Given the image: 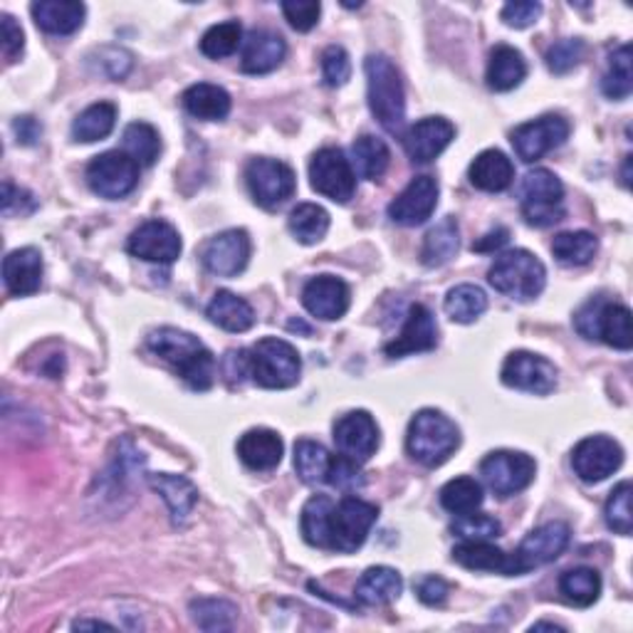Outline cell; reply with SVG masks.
I'll list each match as a JSON object with an SVG mask.
<instances>
[{"instance_id":"1","label":"cell","mask_w":633,"mask_h":633,"mask_svg":"<svg viewBox=\"0 0 633 633\" xmlns=\"http://www.w3.org/2000/svg\"><path fill=\"white\" fill-rule=\"evenodd\" d=\"M376 520L379 508L374 502L361 498H341L335 502L327 495H315L305 502L299 527L307 545L351 555L364 545Z\"/></svg>"},{"instance_id":"2","label":"cell","mask_w":633,"mask_h":633,"mask_svg":"<svg viewBox=\"0 0 633 633\" xmlns=\"http://www.w3.org/2000/svg\"><path fill=\"white\" fill-rule=\"evenodd\" d=\"M146 347L176 371L190 389L208 391L216 381V359L198 337L176 327H159L146 339Z\"/></svg>"},{"instance_id":"3","label":"cell","mask_w":633,"mask_h":633,"mask_svg":"<svg viewBox=\"0 0 633 633\" xmlns=\"http://www.w3.org/2000/svg\"><path fill=\"white\" fill-rule=\"evenodd\" d=\"M369 109L389 134L404 137L406 92L399 67L386 55H369L364 63Z\"/></svg>"},{"instance_id":"4","label":"cell","mask_w":633,"mask_h":633,"mask_svg":"<svg viewBox=\"0 0 633 633\" xmlns=\"http://www.w3.org/2000/svg\"><path fill=\"white\" fill-rule=\"evenodd\" d=\"M460 446V430L446 414L436 408H424L411 418L406 450L416 463L438 468L456 454Z\"/></svg>"},{"instance_id":"5","label":"cell","mask_w":633,"mask_h":633,"mask_svg":"<svg viewBox=\"0 0 633 633\" xmlns=\"http://www.w3.org/2000/svg\"><path fill=\"white\" fill-rule=\"evenodd\" d=\"M488 280L500 295L517 299V303H530V299H535L545 290L547 268L535 253L517 248L508 250V253H502L495 260Z\"/></svg>"},{"instance_id":"6","label":"cell","mask_w":633,"mask_h":633,"mask_svg":"<svg viewBox=\"0 0 633 633\" xmlns=\"http://www.w3.org/2000/svg\"><path fill=\"white\" fill-rule=\"evenodd\" d=\"M248 376L263 389H290L299 381L303 359L285 339L265 337L255 347L245 349Z\"/></svg>"},{"instance_id":"7","label":"cell","mask_w":633,"mask_h":633,"mask_svg":"<svg viewBox=\"0 0 633 633\" xmlns=\"http://www.w3.org/2000/svg\"><path fill=\"white\" fill-rule=\"evenodd\" d=\"M522 198V218L527 226L535 228H549L565 220V186L561 181L552 174L549 168H535L522 178L520 186Z\"/></svg>"},{"instance_id":"8","label":"cell","mask_w":633,"mask_h":633,"mask_svg":"<svg viewBox=\"0 0 633 633\" xmlns=\"http://www.w3.org/2000/svg\"><path fill=\"white\" fill-rule=\"evenodd\" d=\"M537 463L520 450H492L480 463V476L498 498H512L532 485Z\"/></svg>"},{"instance_id":"9","label":"cell","mask_w":633,"mask_h":633,"mask_svg":"<svg viewBox=\"0 0 633 633\" xmlns=\"http://www.w3.org/2000/svg\"><path fill=\"white\" fill-rule=\"evenodd\" d=\"M309 184L335 204H349L357 194V174L341 149L327 146L309 161Z\"/></svg>"},{"instance_id":"10","label":"cell","mask_w":633,"mask_h":633,"mask_svg":"<svg viewBox=\"0 0 633 633\" xmlns=\"http://www.w3.org/2000/svg\"><path fill=\"white\" fill-rule=\"evenodd\" d=\"M245 184L258 206L273 210L295 196V171L285 161L253 159L245 166Z\"/></svg>"},{"instance_id":"11","label":"cell","mask_w":633,"mask_h":633,"mask_svg":"<svg viewBox=\"0 0 633 633\" xmlns=\"http://www.w3.org/2000/svg\"><path fill=\"white\" fill-rule=\"evenodd\" d=\"M87 184L97 196L119 200L139 184V164L127 152H105L89 161Z\"/></svg>"},{"instance_id":"12","label":"cell","mask_w":633,"mask_h":633,"mask_svg":"<svg viewBox=\"0 0 633 633\" xmlns=\"http://www.w3.org/2000/svg\"><path fill=\"white\" fill-rule=\"evenodd\" d=\"M571 530L567 522H547L520 542L517 552H512V565H515V577L527 575V571L545 567L555 561L561 552L569 547Z\"/></svg>"},{"instance_id":"13","label":"cell","mask_w":633,"mask_h":633,"mask_svg":"<svg viewBox=\"0 0 633 633\" xmlns=\"http://www.w3.org/2000/svg\"><path fill=\"white\" fill-rule=\"evenodd\" d=\"M502 384L527 394L547 396L557 389V367L532 351H512L502 364Z\"/></svg>"},{"instance_id":"14","label":"cell","mask_w":633,"mask_h":633,"mask_svg":"<svg viewBox=\"0 0 633 633\" xmlns=\"http://www.w3.org/2000/svg\"><path fill=\"white\" fill-rule=\"evenodd\" d=\"M621 463H624V448L609 436H589L579 440L577 448L571 450V468H575L579 480L589 482V485L614 476Z\"/></svg>"},{"instance_id":"15","label":"cell","mask_w":633,"mask_h":633,"mask_svg":"<svg viewBox=\"0 0 633 633\" xmlns=\"http://www.w3.org/2000/svg\"><path fill=\"white\" fill-rule=\"evenodd\" d=\"M569 139V122L559 114H545L535 119V122L520 124L515 132H512V146H515V154L532 164V161L542 159L549 152H555Z\"/></svg>"},{"instance_id":"16","label":"cell","mask_w":633,"mask_h":633,"mask_svg":"<svg viewBox=\"0 0 633 633\" xmlns=\"http://www.w3.org/2000/svg\"><path fill=\"white\" fill-rule=\"evenodd\" d=\"M127 250L139 260H146V263H159V265H171L176 263L184 243H181L178 230L166 223V220H146V223L139 226L132 236L127 240Z\"/></svg>"},{"instance_id":"17","label":"cell","mask_w":633,"mask_h":633,"mask_svg":"<svg viewBox=\"0 0 633 633\" xmlns=\"http://www.w3.org/2000/svg\"><path fill=\"white\" fill-rule=\"evenodd\" d=\"M250 260V236L243 228L223 230L208 240L200 250V263L210 275L236 277L243 273Z\"/></svg>"},{"instance_id":"18","label":"cell","mask_w":633,"mask_h":633,"mask_svg":"<svg viewBox=\"0 0 633 633\" xmlns=\"http://www.w3.org/2000/svg\"><path fill=\"white\" fill-rule=\"evenodd\" d=\"M438 206V181L434 176H416L389 204V218L399 226L416 228L434 216Z\"/></svg>"},{"instance_id":"19","label":"cell","mask_w":633,"mask_h":633,"mask_svg":"<svg viewBox=\"0 0 633 633\" xmlns=\"http://www.w3.org/2000/svg\"><path fill=\"white\" fill-rule=\"evenodd\" d=\"M335 444L341 456L364 463L379 448V426L367 411H349L335 424Z\"/></svg>"},{"instance_id":"20","label":"cell","mask_w":633,"mask_h":633,"mask_svg":"<svg viewBox=\"0 0 633 633\" xmlns=\"http://www.w3.org/2000/svg\"><path fill=\"white\" fill-rule=\"evenodd\" d=\"M404 149L414 164H430L456 139V127L446 117H426L404 132Z\"/></svg>"},{"instance_id":"21","label":"cell","mask_w":633,"mask_h":633,"mask_svg":"<svg viewBox=\"0 0 633 633\" xmlns=\"http://www.w3.org/2000/svg\"><path fill=\"white\" fill-rule=\"evenodd\" d=\"M349 303V285L335 275H317L303 287V305L307 313L317 319H341L347 315Z\"/></svg>"},{"instance_id":"22","label":"cell","mask_w":633,"mask_h":633,"mask_svg":"<svg viewBox=\"0 0 633 633\" xmlns=\"http://www.w3.org/2000/svg\"><path fill=\"white\" fill-rule=\"evenodd\" d=\"M438 345V327L430 309L424 305H414L406 315V325L401 335L389 341L384 347V354L389 359H399L406 354H418V351H430Z\"/></svg>"},{"instance_id":"23","label":"cell","mask_w":633,"mask_h":633,"mask_svg":"<svg viewBox=\"0 0 633 633\" xmlns=\"http://www.w3.org/2000/svg\"><path fill=\"white\" fill-rule=\"evenodd\" d=\"M285 55H287L285 37L275 33V30L260 28L245 37L240 69H243L245 75H268L283 65Z\"/></svg>"},{"instance_id":"24","label":"cell","mask_w":633,"mask_h":633,"mask_svg":"<svg viewBox=\"0 0 633 633\" xmlns=\"http://www.w3.org/2000/svg\"><path fill=\"white\" fill-rule=\"evenodd\" d=\"M3 283L13 297L35 295L43 285V255L37 248H18L3 260Z\"/></svg>"},{"instance_id":"25","label":"cell","mask_w":633,"mask_h":633,"mask_svg":"<svg viewBox=\"0 0 633 633\" xmlns=\"http://www.w3.org/2000/svg\"><path fill=\"white\" fill-rule=\"evenodd\" d=\"M146 482L152 485V490H156L159 495L164 498L174 525L176 527L186 525L188 517L194 515V508L198 502V488L194 482L186 476H174V473H149Z\"/></svg>"},{"instance_id":"26","label":"cell","mask_w":633,"mask_h":633,"mask_svg":"<svg viewBox=\"0 0 633 633\" xmlns=\"http://www.w3.org/2000/svg\"><path fill=\"white\" fill-rule=\"evenodd\" d=\"M238 456L250 470H275L283 463L285 444L275 430L253 428L240 436Z\"/></svg>"},{"instance_id":"27","label":"cell","mask_w":633,"mask_h":633,"mask_svg":"<svg viewBox=\"0 0 633 633\" xmlns=\"http://www.w3.org/2000/svg\"><path fill=\"white\" fill-rule=\"evenodd\" d=\"M35 25L50 35H73L83 28L87 8L77 0H40L30 8Z\"/></svg>"},{"instance_id":"28","label":"cell","mask_w":633,"mask_h":633,"mask_svg":"<svg viewBox=\"0 0 633 633\" xmlns=\"http://www.w3.org/2000/svg\"><path fill=\"white\" fill-rule=\"evenodd\" d=\"M454 561L460 567L473 571H492V575L515 577V565H512V555L502 552L500 547L490 545V542H468L463 539L454 549Z\"/></svg>"},{"instance_id":"29","label":"cell","mask_w":633,"mask_h":633,"mask_svg":"<svg viewBox=\"0 0 633 633\" xmlns=\"http://www.w3.org/2000/svg\"><path fill=\"white\" fill-rule=\"evenodd\" d=\"M470 184L480 190H488V194H500V190L510 188L512 178H515V166L512 161L498 152V149H488L476 156L473 164H470Z\"/></svg>"},{"instance_id":"30","label":"cell","mask_w":633,"mask_h":633,"mask_svg":"<svg viewBox=\"0 0 633 633\" xmlns=\"http://www.w3.org/2000/svg\"><path fill=\"white\" fill-rule=\"evenodd\" d=\"M525 77H527V63L520 50L510 45H498L492 50L485 73L488 87L492 92H510V89L520 87Z\"/></svg>"},{"instance_id":"31","label":"cell","mask_w":633,"mask_h":633,"mask_svg":"<svg viewBox=\"0 0 633 633\" xmlns=\"http://www.w3.org/2000/svg\"><path fill=\"white\" fill-rule=\"evenodd\" d=\"M404 579L391 567H369L357 581V599L364 607H384L401 597Z\"/></svg>"},{"instance_id":"32","label":"cell","mask_w":633,"mask_h":633,"mask_svg":"<svg viewBox=\"0 0 633 633\" xmlns=\"http://www.w3.org/2000/svg\"><path fill=\"white\" fill-rule=\"evenodd\" d=\"M181 102H184V109L190 117L204 119V122H223L230 114V105H233L223 87L208 83L188 87L184 97H181Z\"/></svg>"},{"instance_id":"33","label":"cell","mask_w":633,"mask_h":633,"mask_svg":"<svg viewBox=\"0 0 633 633\" xmlns=\"http://www.w3.org/2000/svg\"><path fill=\"white\" fill-rule=\"evenodd\" d=\"M206 317L214 321L216 327L233 331V335H240V331H248L255 325V313L243 297H238L228 290H220V293L214 295L208 307H206Z\"/></svg>"},{"instance_id":"34","label":"cell","mask_w":633,"mask_h":633,"mask_svg":"<svg viewBox=\"0 0 633 633\" xmlns=\"http://www.w3.org/2000/svg\"><path fill=\"white\" fill-rule=\"evenodd\" d=\"M460 245V228L454 216L440 220L436 228H430L421 248V263L426 268H444L456 258Z\"/></svg>"},{"instance_id":"35","label":"cell","mask_w":633,"mask_h":633,"mask_svg":"<svg viewBox=\"0 0 633 633\" xmlns=\"http://www.w3.org/2000/svg\"><path fill=\"white\" fill-rule=\"evenodd\" d=\"M597 339L614 349L629 351L633 347L631 309L619 303H601L597 315Z\"/></svg>"},{"instance_id":"36","label":"cell","mask_w":633,"mask_h":633,"mask_svg":"<svg viewBox=\"0 0 633 633\" xmlns=\"http://www.w3.org/2000/svg\"><path fill=\"white\" fill-rule=\"evenodd\" d=\"M389 161H391V152L384 144V139L364 134L351 144V168H354V174H359L361 178L379 181L386 174Z\"/></svg>"},{"instance_id":"37","label":"cell","mask_w":633,"mask_h":633,"mask_svg":"<svg viewBox=\"0 0 633 633\" xmlns=\"http://www.w3.org/2000/svg\"><path fill=\"white\" fill-rule=\"evenodd\" d=\"M599 250V240L589 230H569V233H559L552 240V255L557 258L559 265L567 268H581L594 260Z\"/></svg>"},{"instance_id":"38","label":"cell","mask_w":633,"mask_h":633,"mask_svg":"<svg viewBox=\"0 0 633 633\" xmlns=\"http://www.w3.org/2000/svg\"><path fill=\"white\" fill-rule=\"evenodd\" d=\"M117 124V107L112 102H97L79 112L73 122V139L83 144L102 142Z\"/></svg>"},{"instance_id":"39","label":"cell","mask_w":633,"mask_h":633,"mask_svg":"<svg viewBox=\"0 0 633 633\" xmlns=\"http://www.w3.org/2000/svg\"><path fill=\"white\" fill-rule=\"evenodd\" d=\"M559 591L565 601H569L571 607L587 609L594 604L601 594V577L597 569L591 567H577L569 569L559 579Z\"/></svg>"},{"instance_id":"40","label":"cell","mask_w":633,"mask_h":633,"mask_svg":"<svg viewBox=\"0 0 633 633\" xmlns=\"http://www.w3.org/2000/svg\"><path fill=\"white\" fill-rule=\"evenodd\" d=\"M329 450L317 444V440H297L295 444V470L297 476L307 485H319V482H327L329 466H331Z\"/></svg>"},{"instance_id":"41","label":"cell","mask_w":633,"mask_h":633,"mask_svg":"<svg viewBox=\"0 0 633 633\" xmlns=\"http://www.w3.org/2000/svg\"><path fill=\"white\" fill-rule=\"evenodd\" d=\"M287 226L303 245H315L329 230V214L317 204H299L290 210Z\"/></svg>"},{"instance_id":"42","label":"cell","mask_w":633,"mask_h":633,"mask_svg":"<svg viewBox=\"0 0 633 633\" xmlns=\"http://www.w3.org/2000/svg\"><path fill=\"white\" fill-rule=\"evenodd\" d=\"M444 309L458 325H473L488 309V295L478 285H458L448 290Z\"/></svg>"},{"instance_id":"43","label":"cell","mask_w":633,"mask_h":633,"mask_svg":"<svg viewBox=\"0 0 633 633\" xmlns=\"http://www.w3.org/2000/svg\"><path fill=\"white\" fill-rule=\"evenodd\" d=\"M190 619L196 621L198 629L208 633L230 631L238 621V607L226 599H196L190 601Z\"/></svg>"},{"instance_id":"44","label":"cell","mask_w":633,"mask_h":633,"mask_svg":"<svg viewBox=\"0 0 633 633\" xmlns=\"http://www.w3.org/2000/svg\"><path fill=\"white\" fill-rule=\"evenodd\" d=\"M485 495H482V485L476 478H456L440 488V505L454 515H470L476 512Z\"/></svg>"},{"instance_id":"45","label":"cell","mask_w":633,"mask_h":633,"mask_svg":"<svg viewBox=\"0 0 633 633\" xmlns=\"http://www.w3.org/2000/svg\"><path fill=\"white\" fill-rule=\"evenodd\" d=\"M633 89V75H631V45H621L609 55V69L604 79H601V92L609 99H629Z\"/></svg>"},{"instance_id":"46","label":"cell","mask_w":633,"mask_h":633,"mask_svg":"<svg viewBox=\"0 0 633 633\" xmlns=\"http://www.w3.org/2000/svg\"><path fill=\"white\" fill-rule=\"evenodd\" d=\"M124 152L132 156L139 166H154L161 154L159 132L146 122H132L124 129Z\"/></svg>"},{"instance_id":"47","label":"cell","mask_w":633,"mask_h":633,"mask_svg":"<svg viewBox=\"0 0 633 633\" xmlns=\"http://www.w3.org/2000/svg\"><path fill=\"white\" fill-rule=\"evenodd\" d=\"M240 43H243V28H240L238 20H226V23L206 30L204 37H200V53L210 59H223L233 55Z\"/></svg>"},{"instance_id":"48","label":"cell","mask_w":633,"mask_h":633,"mask_svg":"<svg viewBox=\"0 0 633 633\" xmlns=\"http://www.w3.org/2000/svg\"><path fill=\"white\" fill-rule=\"evenodd\" d=\"M631 482L624 480L619 482V485L611 490V495L604 505V517H607V525L616 532V535H624L629 537L631 530H633V515H631Z\"/></svg>"},{"instance_id":"49","label":"cell","mask_w":633,"mask_h":633,"mask_svg":"<svg viewBox=\"0 0 633 633\" xmlns=\"http://www.w3.org/2000/svg\"><path fill=\"white\" fill-rule=\"evenodd\" d=\"M454 535L468 542H490L502 535V525L490 515H480V512H470V515H460L454 525Z\"/></svg>"},{"instance_id":"50","label":"cell","mask_w":633,"mask_h":633,"mask_svg":"<svg viewBox=\"0 0 633 633\" xmlns=\"http://www.w3.org/2000/svg\"><path fill=\"white\" fill-rule=\"evenodd\" d=\"M585 53H587V45H585V40H581V37L559 40V43L552 45L549 53H547L549 73H555V75L571 73V69H575L581 63V57H585Z\"/></svg>"},{"instance_id":"51","label":"cell","mask_w":633,"mask_h":633,"mask_svg":"<svg viewBox=\"0 0 633 633\" xmlns=\"http://www.w3.org/2000/svg\"><path fill=\"white\" fill-rule=\"evenodd\" d=\"M351 77V63L345 47L329 45L321 53V79L327 87H345Z\"/></svg>"},{"instance_id":"52","label":"cell","mask_w":633,"mask_h":633,"mask_svg":"<svg viewBox=\"0 0 633 633\" xmlns=\"http://www.w3.org/2000/svg\"><path fill=\"white\" fill-rule=\"evenodd\" d=\"M327 482L331 488H337L341 492H357L364 488V476H361V468L357 460H351L347 456H337V458H331Z\"/></svg>"},{"instance_id":"53","label":"cell","mask_w":633,"mask_h":633,"mask_svg":"<svg viewBox=\"0 0 633 633\" xmlns=\"http://www.w3.org/2000/svg\"><path fill=\"white\" fill-rule=\"evenodd\" d=\"M283 13L290 25L299 30V33H307V30H313L319 23L321 6L317 0H285Z\"/></svg>"},{"instance_id":"54","label":"cell","mask_w":633,"mask_h":633,"mask_svg":"<svg viewBox=\"0 0 633 633\" xmlns=\"http://www.w3.org/2000/svg\"><path fill=\"white\" fill-rule=\"evenodd\" d=\"M37 208L35 196L30 190L15 186L13 181H6L3 184V216H28Z\"/></svg>"},{"instance_id":"55","label":"cell","mask_w":633,"mask_h":633,"mask_svg":"<svg viewBox=\"0 0 633 633\" xmlns=\"http://www.w3.org/2000/svg\"><path fill=\"white\" fill-rule=\"evenodd\" d=\"M542 15V6L532 3V0H520V3H508L502 8V23L515 30H525L530 25H535Z\"/></svg>"},{"instance_id":"56","label":"cell","mask_w":633,"mask_h":633,"mask_svg":"<svg viewBox=\"0 0 633 633\" xmlns=\"http://www.w3.org/2000/svg\"><path fill=\"white\" fill-rule=\"evenodd\" d=\"M25 50V35H23V28L15 23L13 15L3 13V57L8 65L18 63V57L23 55Z\"/></svg>"},{"instance_id":"57","label":"cell","mask_w":633,"mask_h":633,"mask_svg":"<svg viewBox=\"0 0 633 633\" xmlns=\"http://www.w3.org/2000/svg\"><path fill=\"white\" fill-rule=\"evenodd\" d=\"M99 57H102V67H107V75L112 79H122L132 69V55L122 47H105Z\"/></svg>"},{"instance_id":"58","label":"cell","mask_w":633,"mask_h":633,"mask_svg":"<svg viewBox=\"0 0 633 633\" xmlns=\"http://www.w3.org/2000/svg\"><path fill=\"white\" fill-rule=\"evenodd\" d=\"M418 599L424 601L426 607H440L446 604L448 599V585L440 577H426L418 585Z\"/></svg>"},{"instance_id":"59","label":"cell","mask_w":633,"mask_h":633,"mask_svg":"<svg viewBox=\"0 0 633 633\" xmlns=\"http://www.w3.org/2000/svg\"><path fill=\"white\" fill-rule=\"evenodd\" d=\"M508 243H510V230L500 226L495 230H490L488 236H482L478 243H473V250H478V253H495V250L505 248Z\"/></svg>"},{"instance_id":"60","label":"cell","mask_w":633,"mask_h":633,"mask_svg":"<svg viewBox=\"0 0 633 633\" xmlns=\"http://www.w3.org/2000/svg\"><path fill=\"white\" fill-rule=\"evenodd\" d=\"M13 129L18 134V142H23V144H35L40 134H43V129H40V124L33 117H18Z\"/></svg>"},{"instance_id":"61","label":"cell","mask_w":633,"mask_h":633,"mask_svg":"<svg viewBox=\"0 0 633 633\" xmlns=\"http://www.w3.org/2000/svg\"><path fill=\"white\" fill-rule=\"evenodd\" d=\"M73 629L75 631H83V629H112V624H105V621H75Z\"/></svg>"},{"instance_id":"62","label":"cell","mask_w":633,"mask_h":633,"mask_svg":"<svg viewBox=\"0 0 633 633\" xmlns=\"http://www.w3.org/2000/svg\"><path fill=\"white\" fill-rule=\"evenodd\" d=\"M539 629H549V631H565V629L557 626V624H547V621H539V624L532 626V631H539Z\"/></svg>"},{"instance_id":"63","label":"cell","mask_w":633,"mask_h":633,"mask_svg":"<svg viewBox=\"0 0 633 633\" xmlns=\"http://www.w3.org/2000/svg\"><path fill=\"white\" fill-rule=\"evenodd\" d=\"M629 164H631V156H626V166H624V186H629Z\"/></svg>"}]
</instances>
